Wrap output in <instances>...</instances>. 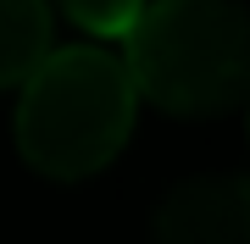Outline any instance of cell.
I'll return each mask as SVG.
<instances>
[{
    "mask_svg": "<svg viewBox=\"0 0 250 244\" xmlns=\"http://www.w3.org/2000/svg\"><path fill=\"white\" fill-rule=\"evenodd\" d=\"M56 6L95 39H128V28L139 22V11L150 0H56Z\"/></svg>",
    "mask_w": 250,
    "mask_h": 244,
    "instance_id": "5",
    "label": "cell"
},
{
    "mask_svg": "<svg viewBox=\"0 0 250 244\" xmlns=\"http://www.w3.org/2000/svg\"><path fill=\"white\" fill-rule=\"evenodd\" d=\"M139 117V89L123 56L100 45L50 50L17 94V150L45 178H89L123 155Z\"/></svg>",
    "mask_w": 250,
    "mask_h": 244,
    "instance_id": "2",
    "label": "cell"
},
{
    "mask_svg": "<svg viewBox=\"0 0 250 244\" xmlns=\"http://www.w3.org/2000/svg\"><path fill=\"white\" fill-rule=\"evenodd\" d=\"M139 100L172 117H223L250 100V6L245 0H150L123 39Z\"/></svg>",
    "mask_w": 250,
    "mask_h": 244,
    "instance_id": "1",
    "label": "cell"
},
{
    "mask_svg": "<svg viewBox=\"0 0 250 244\" xmlns=\"http://www.w3.org/2000/svg\"><path fill=\"white\" fill-rule=\"evenodd\" d=\"M156 244H250V172L178 183L156 206Z\"/></svg>",
    "mask_w": 250,
    "mask_h": 244,
    "instance_id": "3",
    "label": "cell"
},
{
    "mask_svg": "<svg viewBox=\"0 0 250 244\" xmlns=\"http://www.w3.org/2000/svg\"><path fill=\"white\" fill-rule=\"evenodd\" d=\"M56 50L50 0H0V89H22Z\"/></svg>",
    "mask_w": 250,
    "mask_h": 244,
    "instance_id": "4",
    "label": "cell"
}]
</instances>
